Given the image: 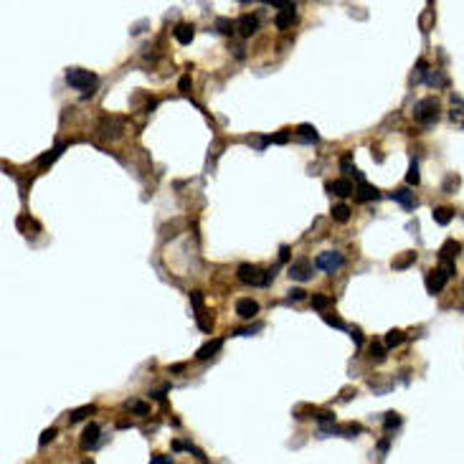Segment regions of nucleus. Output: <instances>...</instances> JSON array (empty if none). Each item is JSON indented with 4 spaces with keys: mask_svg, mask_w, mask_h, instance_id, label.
<instances>
[{
    "mask_svg": "<svg viewBox=\"0 0 464 464\" xmlns=\"http://www.w3.org/2000/svg\"><path fill=\"white\" fill-rule=\"evenodd\" d=\"M221 345H223V340H221V338H216V340H211V343H206V345L198 348L195 358H198V360H208L211 355H216V350H218Z\"/></svg>",
    "mask_w": 464,
    "mask_h": 464,
    "instance_id": "2eb2a0df",
    "label": "nucleus"
},
{
    "mask_svg": "<svg viewBox=\"0 0 464 464\" xmlns=\"http://www.w3.org/2000/svg\"><path fill=\"white\" fill-rule=\"evenodd\" d=\"M350 335H353V340H355L358 345H363V335H360V330H350Z\"/></svg>",
    "mask_w": 464,
    "mask_h": 464,
    "instance_id": "4c0bfd02",
    "label": "nucleus"
},
{
    "mask_svg": "<svg viewBox=\"0 0 464 464\" xmlns=\"http://www.w3.org/2000/svg\"><path fill=\"white\" fill-rule=\"evenodd\" d=\"M322 320H325L327 325L338 327V330H345V322H343V320H338V317H333V315H327V312H322Z\"/></svg>",
    "mask_w": 464,
    "mask_h": 464,
    "instance_id": "c756f323",
    "label": "nucleus"
},
{
    "mask_svg": "<svg viewBox=\"0 0 464 464\" xmlns=\"http://www.w3.org/2000/svg\"><path fill=\"white\" fill-rule=\"evenodd\" d=\"M330 304H333V299H330L327 294H312V307H315V310L322 312V310H327Z\"/></svg>",
    "mask_w": 464,
    "mask_h": 464,
    "instance_id": "b1692460",
    "label": "nucleus"
},
{
    "mask_svg": "<svg viewBox=\"0 0 464 464\" xmlns=\"http://www.w3.org/2000/svg\"><path fill=\"white\" fill-rule=\"evenodd\" d=\"M178 89H180L183 94H188V92H190V76H180V82H178Z\"/></svg>",
    "mask_w": 464,
    "mask_h": 464,
    "instance_id": "473e14b6",
    "label": "nucleus"
},
{
    "mask_svg": "<svg viewBox=\"0 0 464 464\" xmlns=\"http://www.w3.org/2000/svg\"><path fill=\"white\" fill-rule=\"evenodd\" d=\"M236 277H239V282L254 284V287H267V284H269L267 272H261L259 267H254V264H241L239 272H236Z\"/></svg>",
    "mask_w": 464,
    "mask_h": 464,
    "instance_id": "7ed1b4c3",
    "label": "nucleus"
},
{
    "mask_svg": "<svg viewBox=\"0 0 464 464\" xmlns=\"http://www.w3.org/2000/svg\"><path fill=\"white\" fill-rule=\"evenodd\" d=\"M256 312H259V302H256V299L241 297V299L236 302V315H239L241 320H251V317H256Z\"/></svg>",
    "mask_w": 464,
    "mask_h": 464,
    "instance_id": "6e6552de",
    "label": "nucleus"
},
{
    "mask_svg": "<svg viewBox=\"0 0 464 464\" xmlns=\"http://www.w3.org/2000/svg\"><path fill=\"white\" fill-rule=\"evenodd\" d=\"M343 264H345V256H343L340 251H322V254L315 259V267L322 269V272H327V274L338 272Z\"/></svg>",
    "mask_w": 464,
    "mask_h": 464,
    "instance_id": "39448f33",
    "label": "nucleus"
},
{
    "mask_svg": "<svg viewBox=\"0 0 464 464\" xmlns=\"http://www.w3.org/2000/svg\"><path fill=\"white\" fill-rule=\"evenodd\" d=\"M370 358H373L375 363H380V360L385 358V345H380V343H373V345H370Z\"/></svg>",
    "mask_w": 464,
    "mask_h": 464,
    "instance_id": "bb28decb",
    "label": "nucleus"
},
{
    "mask_svg": "<svg viewBox=\"0 0 464 464\" xmlns=\"http://www.w3.org/2000/svg\"><path fill=\"white\" fill-rule=\"evenodd\" d=\"M414 261H416V251H409L406 256H401V259L393 261V269H406L409 264H414Z\"/></svg>",
    "mask_w": 464,
    "mask_h": 464,
    "instance_id": "393cba45",
    "label": "nucleus"
},
{
    "mask_svg": "<svg viewBox=\"0 0 464 464\" xmlns=\"http://www.w3.org/2000/svg\"><path fill=\"white\" fill-rule=\"evenodd\" d=\"M431 216H434V221H436L439 226H446V223L454 218V211H451V208H446V206H441V208H434V211H431Z\"/></svg>",
    "mask_w": 464,
    "mask_h": 464,
    "instance_id": "a211bd4d",
    "label": "nucleus"
},
{
    "mask_svg": "<svg viewBox=\"0 0 464 464\" xmlns=\"http://www.w3.org/2000/svg\"><path fill=\"white\" fill-rule=\"evenodd\" d=\"M317 419H320L322 424H327V421H335V416H333V414H327V411H322V414H317Z\"/></svg>",
    "mask_w": 464,
    "mask_h": 464,
    "instance_id": "c9c22d12",
    "label": "nucleus"
},
{
    "mask_svg": "<svg viewBox=\"0 0 464 464\" xmlns=\"http://www.w3.org/2000/svg\"><path fill=\"white\" fill-rule=\"evenodd\" d=\"M97 409L94 406H82V409H76L74 414H71V421H82V419H87L89 414H94Z\"/></svg>",
    "mask_w": 464,
    "mask_h": 464,
    "instance_id": "c85d7f7f",
    "label": "nucleus"
},
{
    "mask_svg": "<svg viewBox=\"0 0 464 464\" xmlns=\"http://www.w3.org/2000/svg\"><path fill=\"white\" fill-rule=\"evenodd\" d=\"M294 8H297V6L292 3L289 8L279 11V13H277V18H274V26H277V28H282V31H287V28L294 23V18H297V11H294Z\"/></svg>",
    "mask_w": 464,
    "mask_h": 464,
    "instance_id": "9b49d317",
    "label": "nucleus"
},
{
    "mask_svg": "<svg viewBox=\"0 0 464 464\" xmlns=\"http://www.w3.org/2000/svg\"><path fill=\"white\" fill-rule=\"evenodd\" d=\"M451 102H456V109L451 107V119H456L459 124H464V102L459 97H451Z\"/></svg>",
    "mask_w": 464,
    "mask_h": 464,
    "instance_id": "a878e982",
    "label": "nucleus"
},
{
    "mask_svg": "<svg viewBox=\"0 0 464 464\" xmlns=\"http://www.w3.org/2000/svg\"><path fill=\"white\" fill-rule=\"evenodd\" d=\"M459 251H461V244H459V241H454V239H449V241H444V244H441V249H439V259H441V261H454Z\"/></svg>",
    "mask_w": 464,
    "mask_h": 464,
    "instance_id": "ddd939ff",
    "label": "nucleus"
},
{
    "mask_svg": "<svg viewBox=\"0 0 464 464\" xmlns=\"http://www.w3.org/2000/svg\"><path fill=\"white\" fill-rule=\"evenodd\" d=\"M127 409L132 414H137V416H147L150 414V404H145V401H127Z\"/></svg>",
    "mask_w": 464,
    "mask_h": 464,
    "instance_id": "4be33fe9",
    "label": "nucleus"
},
{
    "mask_svg": "<svg viewBox=\"0 0 464 464\" xmlns=\"http://www.w3.org/2000/svg\"><path fill=\"white\" fill-rule=\"evenodd\" d=\"M404 338H406V335L401 333V330H388V333H385V340H383V345H385V348H399V345L404 343Z\"/></svg>",
    "mask_w": 464,
    "mask_h": 464,
    "instance_id": "6ab92c4d",
    "label": "nucleus"
},
{
    "mask_svg": "<svg viewBox=\"0 0 464 464\" xmlns=\"http://www.w3.org/2000/svg\"><path fill=\"white\" fill-rule=\"evenodd\" d=\"M439 114H441V107H439V102L434 97H424V99H419L414 104V119L419 124H424V127H431L439 119Z\"/></svg>",
    "mask_w": 464,
    "mask_h": 464,
    "instance_id": "f257e3e1",
    "label": "nucleus"
},
{
    "mask_svg": "<svg viewBox=\"0 0 464 464\" xmlns=\"http://www.w3.org/2000/svg\"><path fill=\"white\" fill-rule=\"evenodd\" d=\"M454 274H456L454 261H441L439 267L434 269V274L429 277V282H426V287H429V294H439V292L446 287V282H449Z\"/></svg>",
    "mask_w": 464,
    "mask_h": 464,
    "instance_id": "f03ea898",
    "label": "nucleus"
},
{
    "mask_svg": "<svg viewBox=\"0 0 464 464\" xmlns=\"http://www.w3.org/2000/svg\"><path fill=\"white\" fill-rule=\"evenodd\" d=\"M380 198V193L375 190V188H370L368 183H360V190H358V201L360 203H365V201H378Z\"/></svg>",
    "mask_w": 464,
    "mask_h": 464,
    "instance_id": "f3484780",
    "label": "nucleus"
},
{
    "mask_svg": "<svg viewBox=\"0 0 464 464\" xmlns=\"http://www.w3.org/2000/svg\"><path fill=\"white\" fill-rule=\"evenodd\" d=\"M216 26H218V31H221V33H226V36L236 31V23H231L228 18H218V21H216Z\"/></svg>",
    "mask_w": 464,
    "mask_h": 464,
    "instance_id": "cd10ccee",
    "label": "nucleus"
},
{
    "mask_svg": "<svg viewBox=\"0 0 464 464\" xmlns=\"http://www.w3.org/2000/svg\"><path fill=\"white\" fill-rule=\"evenodd\" d=\"M150 396H152L155 401H165V391H152Z\"/></svg>",
    "mask_w": 464,
    "mask_h": 464,
    "instance_id": "58836bf2",
    "label": "nucleus"
},
{
    "mask_svg": "<svg viewBox=\"0 0 464 464\" xmlns=\"http://www.w3.org/2000/svg\"><path fill=\"white\" fill-rule=\"evenodd\" d=\"M327 190H333L335 195H340V198H348V195H353V183L348 180V178H338V180H333V183H327Z\"/></svg>",
    "mask_w": 464,
    "mask_h": 464,
    "instance_id": "f8f14e48",
    "label": "nucleus"
},
{
    "mask_svg": "<svg viewBox=\"0 0 464 464\" xmlns=\"http://www.w3.org/2000/svg\"><path fill=\"white\" fill-rule=\"evenodd\" d=\"M165 461H168V459H165V456H158V459H155V461H152V464H165Z\"/></svg>",
    "mask_w": 464,
    "mask_h": 464,
    "instance_id": "ea45409f",
    "label": "nucleus"
},
{
    "mask_svg": "<svg viewBox=\"0 0 464 464\" xmlns=\"http://www.w3.org/2000/svg\"><path fill=\"white\" fill-rule=\"evenodd\" d=\"M63 147H66V145H63V142H58V145H56V147H53L51 152H46V155H41V158H38V165H41V168L51 165V163H53V160H56V158H58V155L63 152Z\"/></svg>",
    "mask_w": 464,
    "mask_h": 464,
    "instance_id": "aec40b11",
    "label": "nucleus"
},
{
    "mask_svg": "<svg viewBox=\"0 0 464 464\" xmlns=\"http://www.w3.org/2000/svg\"><path fill=\"white\" fill-rule=\"evenodd\" d=\"M279 261H282V264H284V261H289V249H287V246H282V249H279Z\"/></svg>",
    "mask_w": 464,
    "mask_h": 464,
    "instance_id": "e433bc0d",
    "label": "nucleus"
},
{
    "mask_svg": "<svg viewBox=\"0 0 464 464\" xmlns=\"http://www.w3.org/2000/svg\"><path fill=\"white\" fill-rule=\"evenodd\" d=\"M66 84L71 89H89L97 84V74L87 71V69H66ZM94 92V89H89Z\"/></svg>",
    "mask_w": 464,
    "mask_h": 464,
    "instance_id": "20e7f679",
    "label": "nucleus"
},
{
    "mask_svg": "<svg viewBox=\"0 0 464 464\" xmlns=\"http://www.w3.org/2000/svg\"><path fill=\"white\" fill-rule=\"evenodd\" d=\"M307 294H304V289H292L289 292V299H294V302H302Z\"/></svg>",
    "mask_w": 464,
    "mask_h": 464,
    "instance_id": "72a5a7b5",
    "label": "nucleus"
},
{
    "mask_svg": "<svg viewBox=\"0 0 464 464\" xmlns=\"http://www.w3.org/2000/svg\"><path fill=\"white\" fill-rule=\"evenodd\" d=\"M99 441V424H87V429L82 431V439H79V446L87 451V449H94Z\"/></svg>",
    "mask_w": 464,
    "mask_h": 464,
    "instance_id": "1a4fd4ad",
    "label": "nucleus"
},
{
    "mask_svg": "<svg viewBox=\"0 0 464 464\" xmlns=\"http://www.w3.org/2000/svg\"><path fill=\"white\" fill-rule=\"evenodd\" d=\"M53 436H56V429H53V426H51V429H46V431H43V434H41V444H46V441H51V439H53Z\"/></svg>",
    "mask_w": 464,
    "mask_h": 464,
    "instance_id": "f704fd0d",
    "label": "nucleus"
},
{
    "mask_svg": "<svg viewBox=\"0 0 464 464\" xmlns=\"http://www.w3.org/2000/svg\"><path fill=\"white\" fill-rule=\"evenodd\" d=\"M82 464H94V461H92V459H84V461H82Z\"/></svg>",
    "mask_w": 464,
    "mask_h": 464,
    "instance_id": "a19ab883",
    "label": "nucleus"
},
{
    "mask_svg": "<svg viewBox=\"0 0 464 464\" xmlns=\"http://www.w3.org/2000/svg\"><path fill=\"white\" fill-rule=\"evenodd\" d=\"M173 33H175V41L183 43V46H188V43L195 38V28L188 26V23H178V26L173 28Z\"/></svg>",
    "mask_w": 464,
    "mask_h": 464,
    "instance_id": "4468645a",
    "label": "nucleus"
},
{
    "mask_svg": "<svg viewBox=\"0 0 464 464\" xmlns=\"http://www.w3.org/2000/svg\"><path fill=\"white\" fill-rule=\"evenodd\" d=\"M461 289H464V284H461Z\"/></svg>",
    "mask_w": 464,
    "mask_h": 464,
    "instance_id": "79ce46f5",
    "label": "nucleus"
},
{
    "mask_svg": "<svg viewBox=\"0 0 464 464\" xmlns=\"http://www.w3.org/2000/svg\"><path fill=\"white\" fill-rule=\"evenodd\" d=\"M289 279H294V282H310L312 279V261L310 259H297V261H292L289 264Z\"/></svg>",
    "mask_w": 464,
    "mask_h": 464,
    "instance_id": "423d86ee",
    "label": "nucleus"
},
{
    "mask_svg": "<svg viewBox=\"0 0 464 464\" xmlns=\"http://www.w3.org/2000/svg\"><path fill=\"white\" fill-rule=\"evenodd\" d=\"M289 140V132H277L274 137H269V142H277V145H284Z\"/></svg>",
    "mask_w": 464,
    "mask_h": 464,
    "instance_id": "2f4dec72",
    "label": "nucleus"
},
{
    "mask_svg": "<svg viewBox=\"0 0 464 464\" xmlns=\"http://www.w3.org/2000/svg\"><path fill=\"white\" fill-rule=\"evenodd\" d=\"M391 198H393L396 203H401L406 211H414V208L419 206V201H416L414 190H393V193H391Z\"/></svg>",
    "mask_w": 464,
    "mask_h": 464,
    "instance_id": "9d476101",
    "label": "nucleus"
},
{
    "mask_svg": "<svg viewBox=\"0 0 464 464\" xmlns=\"http://www.w3.org/2000/svg\"><path fill=\"white\" fill-rule=\"evenodd\" d=\"M399 424H401V419H399V416H396L393 411H391V414L385 416V429H396V426H399Z\"/></svg>",
    "mask_w": 464,
    "mask_h": 464,
    "instance_id": "7c9ffc66",
    "label": "nucleus"
},
{
    "mask_svg": "<svg viewBox=\"0 0 464 464\" xmlns=\"http://www.w3.org/2000/svg\"><path fill=\"white\" fill-rule=\"evenodd\" d=\"M350 208L345 206V203H338V206H333V218L338 221V223H348L350 221Z\"/></svg>",
    "mask_w": 464,
    "mask_h": 464,
    "instance_id": "412c9836",
    "label": "nucleus"
},
{
    "mask_svg": "<svg viewBox=\"0 0 464 464\" xmlns=\"http://www.w3.org/2000/svg\"><path fill=\"white\" fill-rule=\"evenodd\" d=\"M297 135H299L302 142H317V140H320L317 129H315L312 124H299V127H297Z\"/></svg>",
    "mask_w": 464,
    "mask_h": 464,
    "instance_id": "dca6fc26",
    "label": "nucleus"
},
{
    "mask_svg": "<svg viewBox=\"0 0 464 464\" xmlns=\"http://www.w3.org/2000/svg\"><path fill=\"white\" fill-rule=\"evenodd\" d=\"M406 183H409V185H419V183H421V175H419V163H416V160H411V165H409Z\"/></svg>",
    "mask_w": 464,
    "mask_h": 464,
    "instance_id": "5701e85b",
    "label": "nucleus"
},
{
    "mask_svg": "<svg viewBox=\"0 0 464 464\" xmlns=\"http://www.w3.org/2000/svg\"><path fill=\"white\" fill-rule=\"evenodd\" d=\"M236 31H239V36H244V38L254 36V33L259 31V18H256L254 13H244V16L236 21Z\"/></svg>",
    "mask_w": 464,
    "mask_h": 464,
    "instance_id": "0eeeda50",
    "label": "nucleus"
}]
</instances>
